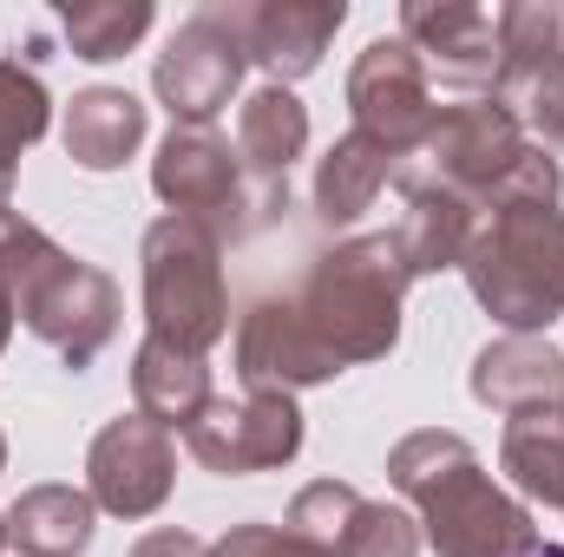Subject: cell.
Masks as SVG:
<instances>
[{"instance_id": "1", "label": "cell", "mask_w": 564, "mask_h": 557, "mask_svg": "<svg viewBox=\"0 0 564 557\" xmlns=\"http://www.w3.org/2000/svg\"><path fill=\"white\" fill-rule=\"evenodd\" d=\"M388 485L414 505L421 538L440 557H525L539 545L532 505L512 499L486 472L473 439L446 426H421L388 452Z\"/></svg>"}, {"instance_id": "2", "label": "cell", "mask_w": 564, "mask_h": 557, "mask_svg": "<svg viewBox=\"0 0 564 557\" xmlns=\"http://www.w3.org/2000/svg\"><path fill=\"white\" fill-rule=\"evenodd\" d=\"M0 302L73 374L106 354V341L119 335V315H126L119 308V282L106 276L99 263L59 250L20 210H0Z\"/></svg>"}, {"instance_id": "3", "label": "cell", "mask_w": 564, "mask_h": 557, "mask_svg": "<svg viewBox=\"0 0 564 557\" xmlns=\"http://www.w3.org/2000/svg\"><path fill=\"white\" fill-rule=\"evenodd\" d=\"M408 263L394 250V237H348L335 250H322L308 263L302 288L289 295L302 328L341 361H388L401 341V302H408Z\"/></svg>"}, {"instance_id": "4", "label": "cell", "mask_w": 564, "mask_h": 557, "mask_svg": "<svg viewBox=\"0 0 564 557\" xmlns=\"http://www.w3.org/2000/svg\"><path fill=\"white\" fill-rule=\"evenodd\" d=\"M459 276L506 335H545L564 315V210H492Z\"/></svg>"}, {"instance_id": "5", "label": "cell", "mask_w": 564, "mask_h": 557, "mask_svg": "<svg viewBox=\"0 0 564 557\" xmlns=\"http://www.w3.org/2000/svg\"><path fill=\"white\" fill-rule=\"evenodd\" d=\"M144 321L158 341L184 354H210L230 335V288H224V237L197 217H158L144 230Z\"/></svg>"}, {"instance_id": "6", "label": "cell", "mask_w": 564, "mask_h": 557, "mask_svg": "<svg viewBox=\"0 0 564 557\" xmlns=\"http://www.w3.org/2000/svg\"><path fill=\"white\" fill-rule=\"evenodd\" d=\"M492 99L545 151H564V0H506L499 7Z\"/></svg>"}, {"instance_id": "7", "label": "cell", "mask_w": 564, "mask_h": 557, "mask_svg": "<svg viewBox=\"0 0 564 557\" xmlns=\"http://www.w3.org/2000/svg\"><path fill=\"white\" fill-rule=\"evenodd\" d=\"M250 73V46H243V13L237 7H197L158 53L151 66V92L171 112V125H210L237 86Z\"/></svg>"}, {"instance_id": "8", "label": "cell", "mask_w": 564, "mask_h": 557, "mask_svg": "<svg viewBox=\"0 0 564 557\" xmlns=\"http://www.w3.org/2000/svg\"><path fill=\"white\" fill-rule=\"evenodd\" d=\"M348 112H355V132L375 139L388 157H408L421 151L433 132V86H426L421 53L401 40V33H381L355 53L348 66Z\"/></svg>"}, {"instance_id": "9", "label": "cell", "mask_w": 564, "mask_h": 557, "mask_svg": "<svg viewBox=\"0 0 564 557\" xmlns=\"http://www.w3.org/2000/svg\"><path fill=\"white\" fill-rule=\"evenodd\" d=\"M184 446L204 472H224V479L282 472L302 452V407L282 387H243V401H210L184 433Z\"/></svg>"}, {"instance_id": "10", "label": "cell", "mask_w": 564, "mask_h": 557, "mask_svg": "<svg viewBox=\"0 0 564 557\" xmlns=\"http://www.w3.org/2000/svg\"><path fill=\"white\" fill-rule=\"evenodd\" d=\"M171 485H177V433H164L139 407L106 419L93 433V446H86V492H93L99 512L139 525L151 512H164Z\"/></svg>"}, {"instance_id": "11", "label": "cell", "mask_w": 564, "mask_h": 557, "mask_svg": "<svg viewBox=\"0 0 564 557\" xmlns=\"http://www.w3.org/2000/svg\"><path fill=\"white\" fill-rule=\"evenodd\" d=\"M426 164H433V184L459 190L473 210L525 164V125L499 106V99H466V106H440L433 112V132H426Z\"/></svg>"}, {"instance_id": "12", "label": "cell", "mask_w": 564, "mask_h": 557, "mask_svg": "<svg viewBox=\"0 0 564 557\" xmlns=\"http://www.w3.org/2000/svg\"><path fill=\"white\" fill-rule=\"evenodd\" d=\"M151 190H158V204L171 217H197L217 237L243 230L237 223V210H243V157L210 125H171L164 132L158 157H151Z\"/></svg>"}, {"instance_id": "13", "label": "cell", "mask_w": 564, "mask_h": 557, "mask_svg": "<svg viewBox=\"0 0 564 557\" xmlns=\"http://www.w3.org/2000/svg\"><path fill=\"white\" fill-rule=\"evenodd\" d=\"M401 40L421 53L426 79L440 73L446 86H499V13L473 0H408L401 7Z\"/></svg>"}, {"instance_id": "14", "label": "cell", "mask_w": 564, "mask_h": 557, "mask_svg": "<svg viewBox=\"0 0 564 557\" xmlns=\"http://www.w3.org/2000/svg\"><path fill=\"white\" fill-rule=\"evenodd\" d=\"M335 374H348V368L302 328V315H295L289 295H263L237 321V381L243 387H282V394H295V387H322Z\"/></svg>"}, {"instance_id": "15", "label": "cell", "mask_w": 564, "mask_h": 557, "mask_svg": "<svg viewBox=\"0 0 564 557\" xmlns=\"http://www.w3.org/2000/svg\"><path fill=\"white\" fill-rule=\"evenodd\" d=\"M243 13V46H250V66H263L270 86L308 79L328 53V40L341 33L348 20V0H250L237 7Z\"/></svg>"}, {"instance_id": "16", "label": "cell", "mask_w": 564, "mask_h": 557, "mask_svg": "<svg viewBox=\"0 0 564 557\" xmlns=\"http://www.w3.org/2000/svg\"><path fill=\"white\" fill-rule=\"evenodd\" d=\"M473 401L492 414L519 419V414H545L564 401V348H552L545 335H499L473 354L466 374Z\"/></svg>"}, {"instance_id": "17", "label": "cell", "mask_w": 564, "mask_h": 557, "mask_svg": "<svg viewBox=\"0 0 564 557\" xmlns=\"http://www.w3.org/2000/svg\"><path fill=\"white\" fill-rule=\"evenodd\" d=\"M473 230H479V210L459 190L426 177V184H408V210H401V223L388 237H394L408 276H440V270H459Z\"/></svg>"}, {"instance_id": "18", "label": "cell", "mask_w": 564, "mask_h": 557, "mask_svg": "<svg viewBox=\"0 0 564 557\" xmlns=\"http://www.w3.org/2000/svg\"><path fill=\"white\" fill-rule=\"evenodd\" d=\"M144 125V99H132L126 86H86L59 119V144L79 171H119L126 157H139Z\"/></svg>"}, {"instance_id": "19", "label": "cell", "mask_w": 564, "mask_h": 557, "mask_svg": "<svg viewBox=\"0 0 564 557\" xmlns=\"http://www.w3.org/2000/svg\"><path fill=\"white\" fill-rule=\"evenodd\" d=\"M132 401H139V414L158 419L164 433H191L197 414L217 401V394H210V368H204V354H184V348L144 335L139 354H132Z\"/></svg>"}, {"instance_id": "20", "label": "cell", "mask_w": 564, "mask_h": 557, "mask_svg": "<svg viewBox=\"0 0 564 557\" xmlns=\"http://www.w3.org/2000/svg\"><path fill=\"white\" fill-rule=\"evenodd\" d=\"M99 532V505L86 485H26L7 505V545L20 557H79Z\"/></svg>"}, {"instance_id": "21", "label": "cell", "mask_w": 564, "mask_h": 557, "mask_svg": "<svg viewBox=\"0 0 564 557\" xmlns=\"http://www.w3.org/2000/svg\"><path fill=\"white\" fill-rule=\"evenodd\" d=\"M388 171H394V157L381 144L361 139V132H341V139L322 151V164H315V217L328 230L361 223L375 210V197L388 190Z\"/></svg>"}, {"instance_id": "22", "label": "cell", "mask_w": 564, "mask_h": 557, "mask_svg": "<svg viewBox=\"0 0 564 557\" xmlns=\"http://www.w3.org/2000/svg\"><path fill=\"white\" fill-rule=\"evenodd\" d=\"M308 151V106L289 86H257L237 112V157L263 184H289V164Z\"/></svg>"}, {"instance_id": "23", "label": "cell", "mask_w": 564, "mask_h": 557, "mask_svg": "<svg viewBox=\"0 0 564 557\" xmlns=\"http://www.w3.org/2000/svg\"><path fill=\"white\" fill-rule=\"evenodd\" d=\"M499 472L512 479V492H519L525 505H552V512H564V414L558 407L506 419Z\"/></svg>"}, {"instance_id": "24", "label": "cell", "mask_w": 564, "mask_h": 557, "mask_svg": "<svg viewBox=\"0 0 564 557\" xmlns=\"http://www.w3.org/2000/svg\"><path fill=\"white\" fill-rule=\"evenodd\" d=\"M53 125V92L26 59H0V210H13V171Z\"/></svg>"}, {"instance_id": "25", "label": "cell", "mask_w": 564, "mask_h": 557, "mask_svg": "<svg viewBox=\"0 0 564 557\" xmlns=\"http://www.w3.org/2000/svg\"><path fill=\"white\" fill-rule=\"evenodd\" d=\"M151 20H158L151 0H86V7H66L59 13V33H66L73 59L112 66V59H126L144 33H151Z\"/></svg>"}, {"instance_id": "26", "label": "cell", "mask_w": 564, "mask_h": 557, "mask_svg": "<svg viewBox=\"0 0 564 557\" xmlns=\"http://www.w3.org/2000/svg\"><path fill=\"white\" fill-rule=\"evenodd\" d=\"M355 505H361V492H355L348 479H315V485H302V492L289 499L282 532H295V538H308V545H322V551L341 557V538H348Z\"/></svg>"}, {"instance_id": "27", "label": "cell", "mask_w": 564, "mask_h": 557, "mask_svg": "<svg viewBox=\"0 0 564 557\" xmlns=\"http://www.w3.org/2000/svg\"><path fill=\"white\" fill-rule=\"evenodd\" d=\"M421 518L388 505V499H361L355 518H348V538H341V557H421Z\"/></svg>"}, {"instance_id": "28", "label": "cell", "mask_w": 564, "mask_h": 557, "mask_svg": "<svg viewBox=\"0 0 564 557\" xmlns=\"http://www.w3.org/2000/svg\"><path fill=\"white\" fill-rule=\"evenodd\" d=\"M210 557H335L322 551V545H308V538H295V532H282V525H230L217 545H210Z\"/></svg>"}, {"instance_id": "29", "label": "cell", "mask_w": 564, "mask_h": 557, "mask_svg": "<svg viewBox=\"0 0 564 557\" xmlns=\"http://www.w3.org/2000/svg\"><path fill=\"white\" fill-rule=\"evenodd\" d=\"M126 557H210V545H204L197 532H184V525H158V532H144Z\"/></svg>"}, {"instance_id": "30", "label": "cell", "mask_w": 564, "mask_h": 557, "mask_svg": "<svg viewBox=\"0 0 564 557\" xmlns=\"http://www.w3.org/2000/svg\"><path fill=\"white\" fill-rule=\"evenodd\" d=\"M7 341H13V308L0 302V354H7Z\"/></svg>"}, {"instance_id": "31", "label": "cell", "mask_w": 564, "mask_h": 557, "mask_svg": "<svg viewBox=\"0 0 564 557\" xmlns=\"http://www.w3.org/2000/svg\"><path fill=\"white\" fill-rule=\"evenodd\" d=\"M525 557H564V545H532Z\"/></svg>"}, {"instance_id": "32", "label": "cell", "mask_w": 564, "mask_h": 557, "mask_svg": "<svg viewBox=\"0 0 564 557\" xmlns=\"http://www.w3.org/2000/svg\"><path fill=\"white\" fill-rule=\"evenodd\" d=\"M0 472H7V433H0Z\"/></svg>"}, {"instance_id": "33", "label": "cell", "mask_w": 564, "mask_h": 557, "mask_svg": "<svg viewBox=\"0 0 564 557\" xmlns=\"http://www.w3.org/2000/svg\"><path fill=\"white\" fill-rule=\"evenodd\" d=\"M0 551H7V518H0Z\"/></svg>"}, {"instance_id": "34", "label": "cell", "mask_w": 564, "mask_h": 557, "mask_svg": "<svg viewBox=\"0 0 564 557\" xmlns=\"http://www.w3.org/2000/svg\"><path fill=\"white\" fill-rule=\"evenodd\" d=\"M558 414H564V401H558Z\"/></svg>"}]
</instances>
